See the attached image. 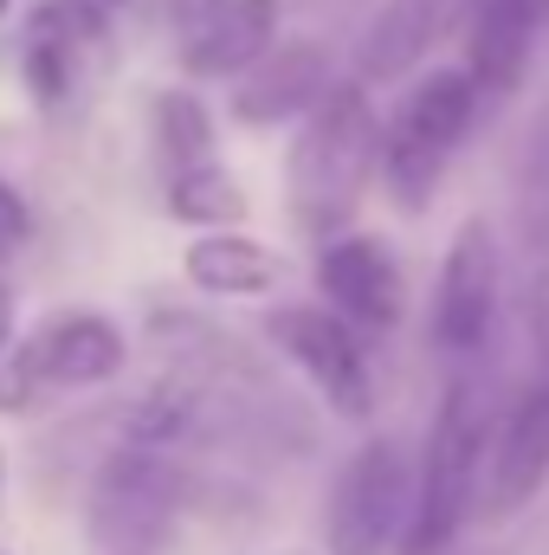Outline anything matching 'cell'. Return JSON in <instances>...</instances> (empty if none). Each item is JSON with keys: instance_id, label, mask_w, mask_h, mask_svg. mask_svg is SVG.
I'll list each match as a JSON object with an SVG mask.
<instances>
[{"instance_id": "ba28073f", "label": "cell", "mask_w": 549, "mask_h": 555, "mask_svg": "<svg viewBox=\"0 0 549 555\" xmlns=\"http://www.w3.org/2000/svg\"><path fill=\"white\" fill-rule=\"evenodd\" d=\"M323 91H330V46H317V39H284L278 46L272 39L233 78V124H246V130L297 124Z\"/></svg>"}, {"instance_id": "7a4b0ae2", "label": "cell", "mask_w": 549, "mask_h": 555, "mask_svg": "<svg viewBox=\"0 0 549 555\" xmlns=\"http://www.w3.org/2000/svg\"><path fill=\"white\" fill-rule=\"evenodd\" d=\"M478 472H485V420L478 395L465 382H446L433 426H426V452L408 491V524H401V555H446L459 543L472 498H478Z\"/></svg>"}, {"instance_id": "44dd1931", "label": "cell", "mask_w": 549, "mask_h": 555, "mask_svg": "<svg viewBox=\"0 0 549 555\" xmlns=\"http://www.w3.org/2000/svg\"><path fill=\"white\" fill-rule=\"evenodd\" d=\"M531 343H537V369L549 382V259H537V278H531Z\"/></svg>"}, {"instance_id": "d4e9b609", "label": "cell", "mask_w": 549, "mask_h": 555, "mask_svg": "<svg viewBox=\"0 0 549 555\" xmlns=\"http://www.w3.org/2000/svg\"><path fill=\"white\" fill-rule=\"evenodd\" d=\"M7 7H13V0H0V20H7Z\"/></svg>"}, {"instance_id": "30bf717a", "label": "cell", "mask_w": 549, "mask_h": 555, "mask_svg": "<svg viewBox=\"0 0 549 555\" xmlns=\"http://www.w3.org/2000/svg\"><path fill=\"white\" fill-rule=\"evenodd\" d=\"M485 478V517H518L524 504H537L549 485V382H537L491 439V465Z\"/></svg>"}, {"instance_id": "ffe728a7", "label": "cell", "mask_w": 549, "mask_h": 555, "mask_svg": "<svg viewBox=\"0 0 549 555\" xmlns=\"http://www.w3.org/2000/svg\"><path fill=\"white\" fill-rule=\"evenodd\" d=\"M26 240H33V207H26V201H20V188L0 175V259L26 253Z\"/></svg>"}, {"instance_id": "ac0fdd59", "label": "cell", "mask_w": 549, "mask_h": 555, "mask_svg": "<svg viewBox=\"0 0 549 555\" xmlns=\"http://www.w3.org/2000/svg\"><path fill=\"white\" fill-rule=\"evenodd\" d=\"M149 130H155V155L162 168H188V162H207L214 155V117L194 91L168 85L149 98Z\"/></svg>"}, {"instance_id": "8992f818", "label": "cell", "mask_w": 549, "mask_h": 555, "mask_svg": "<svg viewBox=\"0 0 549 555\" xmlns=\"http://www.w3.org/2000/svg\"><path fill=\"white\" fill-rule=\"evenodd\" d=\"M408 452L395 439H362L336 485H330V504H323V543L330 555H382L395 550L401 524H408Z\"/></svg>"}, {"instance_id": "9c48e42d", "label": "cell", "mask_w": 549, "mask_h": 555, "mask_svg": "<svg viewBox=\"0 0 549 555\" xmlns=\"http://www.w3.org/2000/svg\"><path fill=\"white\" fill-rule=\"evenodd\" d=\"M317 284H323V304L356 330L401 323V266L375 233H330L317 253Z\"/></svg>"}, {"instance_id": "603a6c76", "label": "cell", "mask_w": 549, "mask_h": 555, "mask_svg": "<svg viewBox=\"0 0 549 555\" xmlns=\"http://www.w3.org/2000/svg\"><path fill=\"white\" fill-rule=\"evenodd\" d=\"M13 323H20V304H13V291L0 284V356H7V343H13Z\"/></svg>"}, {"instance_id": "4316f807", "label": "cell", "mask_w": 549, "mask_h": 555, "mask_svg": "<svg viewBox=\"0 0 549 555\" xmlns=\"http://www.w3.org/2000/svg\"><path fill=\"white\" fill-rule=\"evenodd\" d=\"M0 555H7V550H0Z\"/></svg>"}, {"instance_id": "3957f363", "label": "cell", "mask_w": 549, "mask_h": 555, "mask_svg": "<svg viewBox=\"0 0 549 555\" xmlns=\"http://www.w3.org/2000/svg\"><path fill=\"white\" fill-rule=\"evenodd\" d=\"M130 343L117 330V317L104 310H59L39 330H26V343H7L0 356V414H33L52 395H85L117 382Z\"/></svg>"}, {"instance_id": "52a82bcc", "label": "cell", "mask_w": 549, "mask_h": 555, "mask_svg": "<svg viewBox=\"0 0 549 555\" xmlns=\"http://www.w3.org/2000/svg\"><path fill=\"white\" fill-rule=\"evenodd\" d=\"M498 297H505V253L491 220H465L439 259V284H433V343L446 356H472L485 349L491 323H498Z\"/></svg>"}, {"instance_id": "cb8c5ba5", "label": "cell", "mask_w": 549, "mask_h": 555, "mask_svg": "<svg viewBox=\"0 0 549 555\" xmlns=\"http://www.w3.org/2000/svg\"><path fill=\"white\" fill-rule=\"evenodd\" d=\"M0 491H7V452H0Z\"/></svg>"}, {"instance_id": "9a60e30c", "label": "cell", "mask_w": 549, "mask_h": 555, "mask_svg": "<svg viewBox=\"0 0 549 555\" xmlns=\"http://www.w3.org/2000/svg\"><path fill=\"white\" fill-rule=\"evenodd\" d=\"M272 39H278V0H227L201 33L181 39V72L188 78H240Z\"/></svg>"}, {"instance_id": "7402d4cb", "label": "cell", "mask_w": 549, "mask_h": 555, "mask_svg": "<svg viewBox=\"0 0 549 555\" xmlns=\"http://www.w3.org/2000/svg\"><path fill=\"white\" fill-rule=\"evenodd\" d=\"M220 7H227V0H168V26H175V39L201 33V26H207Z\"/></svg>"}, {"instance_id": "484cf974", "label": "cell", "mask_w": 549, "mask_h": 555, "mask_svg": "<svg viewBox=\"0 0 549 555\" xmlns=\"http://www.w3.org/2000/svg\"><path fill=\"white\" fill-rule=\"evenodd\" d=\"M104 7H111V0H104Z\"/></svg>"}, {"instance_id": "4fadbf2b", "label": "cell", "mask_w": 549, "mask_h": 555, "mask_svg": "<svg viewBox=\"0 0 549 555\" xmlns=\"http://www.w3.org/2000/svg\"><path fill=\"white\" fill-rule=\"evenodd\" d=\"M478 98H485V91H478V78H472L465 65L426 72L408 98H401L388 137L413 142V149H426V155H452L459 142L472 137V124H478Z\"/></svg>"}, {"instance_id": "2e32d148", "label": "cell", "mask_w": 549, "mask_h": 555, "mask_svg": "<svg viewBox=\"0 0 549 555\" xmlns=\"http://www.w3.org/2000/svg\"><path fill=\"white\" fill-rule=\"evenodd\" d=\"M181 272L207 297H272L291 266H284V253L246 240V233H201L181 253Z\"/></svg>"}, {"instance_id": "e0dca14e", "label": "cell", "mask_w": 549, "mask_h": 555, "mask_svg": "<svg viewBox=\"0 0 549 555\" xmlns=\"http://www.w3.org/2000/svg\"><path fill=\"white\" fill-rule=\"evenodd\" d=\"M246 188L207 155V162H188V168H168V214L181 227H240L246 220Z\"/></svg>"}, {"instance_id": "6da1fadb", "label": "cell", "mask_w": 549, "mask_h": 555, "mask_svg": "<svg viewBox=\"0 0 549 555\" xmlns=\"http://www.w3.org/2000/svg\"><path fill=\"white\" fill-rule=\"evenodd\" d=\"M375 142H382V124L369 111V85L356 78L343 85L330 78V91L297 117V142L284 155V201L310 240L356 227L362 188L375 175Z\"/></svg>"}, {"instance_id": "5bb4252c", "label": "cell", "mask_w": 549, "mask_h": 555, "mask_svg": "<svg viewBox=\"0 0 549 555\" xmlns=\"http://www.w3.org/2000/svg\"><path fill=\"white\" fill-rule=\"evenodd\" d=\"M537 33L544 26L524 0H472V13H465V72L478 78V91H518Z\"/></svg>"}, {"instance_id": "7c38bea8", "label": "cell", "mask_w": 549, "mask_h": 555, "mask_svg": "<svg viewBox=\"0 0 549 555\" xmlns=\"http://www.w3.org/2000/svg\"><path fill=\"white\" fill-rule=\"evenodd\" d=\"M459 7L465 0H388L369 20L362 46H356V85H395V78H408L413 65L452 33Z\"/></svg>"}, {"instance_id": "277c9868", "label": "cell", "mask_w": 549, "mask_h": 555, "mask_svg": "<svg viewBox=\"0 0 549 555\" xmlns=\"http://www.w3.org/2000/svg\"><path fill=\"white\" fill-rule=\"evenodd\" d=\"M181 498L188 478L175 472V459L162 446L124 439L91 485V555H155Z\"/></svg>"}, {"instance_id": "d6986e66", "label": "cell", "mask_w": 549, "mask_h": 555, "mask_svg": "<svg viewBox=\"0 0 549 555\" xmlns=\"http://www.w3.org/2000/svg\"><path fill=\"white\" fill-rule=\"evenodd\" d=\"M518 233L531 259H549V111L524 137V175H518Z\"/></svg>"}, {"instance_id": "8fae6325", "label": "cell", "mask_w": 549, "mask_h": 555, "mask_svg": "<svg viewBox=\"0 0 549 555\" xmlns=\"http://www.w3.org/2000/svg\"><path fill=\"white\" fill-rule=\"evenodd\" d=\"M104 39V0H39L33 20H26V52H20V72L33 85L39 104H59L78 72H85V52Z\"/></svg>"}, {"instance_id": "5b68a950", "label": "cell", "mask_w": 549, "mask_h": 555, "mask_svg": "<svg viewBox=\"0 0 549 555\" xmlns=\"http://www.w3.org/2000/svg\"><path fill=\"white\" fill-rule=\"evenodd\" d=\"M266 343L323 395V408L336 420H369L375 414V375H369V349L362 330L349 317H336L330 304H284L266 317Z\"/></svg>"}]
</instances>
